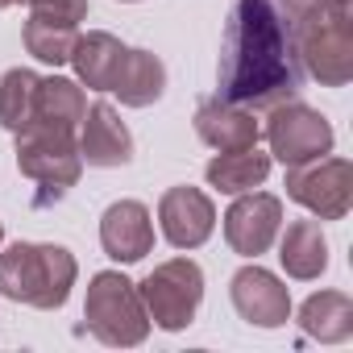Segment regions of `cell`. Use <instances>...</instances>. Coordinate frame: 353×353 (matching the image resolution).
<instances>
[{
  "label": "cell",
  "mask_w": 353,
  "mask_h": 353,
  "mask_svg": "<svg viewBox=\"0 0 353 353\" xmlns=\"http://www.w3.org/2000/svg\"><path fill=\"white\" fill-rule=\"evenodd\" d=\"M229 295H233V307L245 324H258V328H283L291 320V291L279 274H270L266 266H241L229 283Z\"/></svg>",
  "instance_id": "8fae6325"
},
{
  "label": "cell",
  "mask_w": 353,
  "mask_h": 353,
  "mask_svg": "<svg viewBox=\"0 0 353 353\" xmlns=\"http://www.w3.org/2000/svg\"><path fill=\"white\" fill-rule=\"evenodd\" d=\"M0 241H5V225H0Z\"/></svg>",
  "instance_id": "d4e9b609"
},
{
  "label": "cell",
  "mask_w": 353,
  "mask_h": 353,
  "mask_svg": "<svg viewBox=\"0 0 353 353\" xmlns=\"http://www.w3.org/2000/svg\"><path fill=\"white\" fill-rule=\"evenodd\" d=\"M17 166L26 179L38 183L34 208L59 204L83 174L79 158V133L75 129H50V125H30L17 133Z\"/></svg>",
  "instance_id": "277c9868"
},
{
  "label": "cell",
  "mask_w": 353,
  "mask_h": 353,
  "mask_svg": "<svg viewBox=\"0 0 353 353\" xmlns=\"http://www.w3.org/2000/svg\"><path fill=\"white\" fill-rule=\"evenodd\" d=\"M299 328L312 341L341 345L353 336V299L345 291H316L299 303Z\"/></svg>",
  "instance_id": "d6986e66"
},
{
  "label": "cell",
  "mask_w": 353,
  "mask_h": 353,
  "mask_svg": "<svg viewBox=\"0 0 353 353\" xmlns=\"http://www.w3.org/2000/svg\"><path fill=\"white\" fill-rule=\"evenodd\" d=\"M287 196L303 204L316 221H341L353 208V162L324 154V158L287 166Z\"/></svg>",
  "instance_id": "ba28073f"
},
{
  "label": "cell",
  "mask_w": 353,
  "mask_h": 353,
  "mask_svg": "<svg viewBox=\"0 0 353 353\" xmlns=\"http://www.w3.org/2000/svg\"><path fill=\"white\" fill-rule=\"evenodd\" d=\"M274 5H279V13L295 26V21H303V17H312V13H320L324 5H328V0H274Z\"/></svg>",
  "instance_id": "603a6c76"
},
{
  "label": "cell",
  "mask_w": 353,
  "mask_h": 353,
  "mask_svg": "<svg viewBox=\"0 0 353 353\" xmlns=\"http://www.w3.org/2000/svg\"><path fill=\"white\" fill-rule=\"evenodd\" d=\"M216 83L225 100L245 108H274L299 96L303 67L295 54L291 21L274 0H237L221 34Z\"/></svg>",
  "instance_id": "6da1fadb"
},
{
  "label": "cell",
  "mask_w": 353,
  "mask_h": 353,
  "mask_svg": "<svg viewBox=\"0 0 353 353\" xmlns=\"http://www.w3.org/2000/svg\"><path fill=\"white\" fill-rule=\"evenodd\" d=\"M104 345H121L133 349L150 336V316L141 303V291L133 279H125L121 270H100L88 283V299H83V328Z\"/></svg>",
  "instance_id": "5b68a950"
},
{
  "label": "cell",
  "mask_w": 353,
  "mask_h": 353,
  "mask_svg": "<svg viewBox=\"0 0 353 353\" xmlns=\"http://www.w3.org/2000/svg\"><path fill=\"white\" fill-rule=\"evenodd\" d=\"M125 54H129V46H125L117 34H108V30H88V34L75 38L67 63L75 67L79 83H88L92 92H112Z\"/></svg>",
  "instance_id": "9a60e30c"
},
{
  "label": "cell",
  "mask_w": 353,
  "mask_h": 353,
  "mask_svg": "<svg viewBox=\"0 0 353 353\" xmlns=\"http://www.w3.org/2000/svg\"><path fill=\"white\" fill-rule=\"evenodd\" d=\"M283 233V229H279ZM279 262L291 279L299 283H312L328 270V241H324V229L320 221H291L283 241H279Z\"/></svg>",
  "instance_id": "2e32d148"
},
{
  "label": "cell",
  "mask_w": 353,
  "mask_h": 353,
  "mask_svg": "<svg viewBox=\"0 0 353 353\" xmlns=\"http://www.w3.org/2000/svg\"><path fill=\"white\" fill-rule=\"evenodd\" d=\"M100 245L112 262H141L154 250V221L141 200H117L100 216Z\"/></svg>",
  "instance_id": "5bb4252c"
},
{
  "label": "cell",
  "mask_w": 353,
  "mask_h": 353,
  "mask_svg": "<svg viewBox=\"0 0 353 353\" xmlns=\"http://www.w3.org/2000/svg\"><path fill=\"white\" fill-rule=\"evenodd\" d=\"M262 133H266L270 158H279L283 166L324 158V154H332V141H336L328 117L316 112L303 100H283V104L266 108V129Z\"/></svg>",
  "instance_id": "52a82bcc"
},
{
  "label": "cell",
  "mask_w": 353,
  "mask_h": 353,
  "mask_svg": "<svg viewBox=\"0 0 353 353\" xmlns=\"http://www.w3.org/2000/svg\"><path fill=\"white\" fill-rule=\"evenodd\" d=\"M9 5H17V0H0V9H9Z\"/></svg>",
  "instance_id": "cb8c5ba5"
},
{
  "label": "cell",
  "mask_w": 353,
  "mask_h": 353,
  "mask_svg": "<svg viewBox=\"0 0 353 353\" xmlns=\"http://www.w3.org/2000/svg\"><path fill=\"white\" fill-rule=\"evenodd\" d=\"M270 154H262L258 145L250 150H225L216 154L208 166H204V179L208 188H216L221 196H241V192H254L266 183V174H270Z\"/></svg>",
  "instance_id": "e0dca14e"
},
{
  "label": "cell",
  "mask_w": 353,
  "mask_h": 353,
  "mask_svg": "<svg viewBox=\"0 0 353 353\" xmlns=\"http://www.w3.org/2000/svg\"><path fill=\"white\" fill-rule=\"evenodd\" d=\"M30 17H46V21H63V26H79L88 17V0H26Z\"/></svg>",
  "instance_id": "7402d4cb"
},
{
  "label": "cell",
  "mask_w": 353,
  "mask_h": 353,
  "mask_svg": "<svg viewBox=\"0 0 353 353\" xmlns=\"http://www.w3.org/2000/svg\"><path fill=\"white\" fill-rule=\"evenodd\" d=\"M137 291H141L150 324L166 332H183L204 303V270L192 258H170V262H158L137 283Z\"/></svg>",
  "instance_id": "8992f818"
},
{
  "label": "cell",
  "mask_w": 353,
  "mask_h": 353,
  "mask_svg": "<svg viewBox=\"0 0 353 353\" xmlns=\"http://www.w3.org/2000/svg\"><path fill=\"white\" fill-rule=\"evenodd\" d=\"M125 5H137V0H125Z\"/></svg>",
  "instance_id": "484cf974"
},
{
  "label": "cell",
  "mask_w": 353,
  "mask_h": 353,
  "mask_svg": "<svg viewBox=\"0 0 353 353\" xmlns=\"http://www.w3.org/2000/svg\"><path fill=\"white\" fill-rule=\"evenodd\" d=\"M26 50L38 59V63H50V67H63L71 59V46L79 38V26H63V21H46V17H30L26 30Z\"/></svg>",
  "instance_id": "44dd1931"
},
{
  "label": "cell",
  "mask_w": 353,
  "mask_h": 353,
  "mask_svg": "<svg viewBox=\"0 0 353 353\" xmlns=\"http://www.w3.org/2000/svg\"><path fill=\"white\" fill-rule=\"evenodd\" d=\"M166 92V67L158 54L150 50H133L125 54L121 71H117V83H112V96L125 104V108H150L154 100H162Z\"/></svg>",
  "instance_id": "ac0fdd59"
},
{
  "label": "cell",
  "mask_w": 353,
  "mask_h": 353,
  "mask_svg": "<svg viewBox=\"0 0 353 353\" xmlns=\"http://www.w3.org/2000/svg\"><path fill=\"white\" fill-rule=\"evenodd\" d=\"M158 225L174 250H200L216 229V204L200 188H166L158 200Z\"/></svg>",
  "instance_id": "30bf717a"
},
{
  "label": "cell",
  "mask_w": 353,
  "mask_h": 353,
  "mask_svg": "<svg viewBox=\"0 0 353 353\" xmlns=\"http://www.w3.org/2000/svg\"><path fill=\"white\" fill-rule=\"evenodd\" d=\"M79 158H83V166H100V170L133 162V133L125 129L121 112L108 100H96L83 112V121H79Z\"/></svg>",
  "instance_id": "7c38bea8"
},
{
  "label": "cell",
  "mask_w": 353,
  "mask_h": 353,
  "mask_svg": "<svg viewBox=\"0 0 353 353\" xmlns=\"http://www.w3.org/2000/svg\"><path fill=\"white\" fill-rule=\"evenodd\" d=\"M279 229H283V200L270 192H241L237 204L225 212V241L241 258L266 254Z\"/></svg>",
  "instance_id": "9c48e42d"
},
{
  "label": "cell",
  "mask_w": 353,
  "mask_h": 353,
  "mask_svg": "<svg viewBox=\"0 0 353 353\" xmlns=\"http://www.w3.org/2000/svg\"><path fill=\"white\" fill-rule=\"evenodd\" d=\"M79 279V262L67 245L50 241H13L0 254V295L13 303H30L54 312L67 303Z\"/></svg>",
  "instance_id": "7a4b0ae2"
},
{
  "label": "cell",
  "mask_w": 353,
  "mask_h": 353,
  "mask_svg": "<svg viewBox=\"0 0 353 353\" xmlns=\"http://www.w3.org/2000/svg\"><path fill=\"white\" fill-rule=\"evenodd\" d=\"M38 83L42 75L30 71V67H13L0 79V125L9 133H21L34 117V104H38Z\"/></svg>",
  "instance_id": "ffe728a7"
},
{
  "label": "cell",
  "mask_w": 353,
  "mask_h": 353,
  "mask_svg": "<svg viewBox=\"0 0 353 353\" xmlns=\"http://www.w3.org/2000/svg\"><path fill=\"white\" fill-rule=\"evenodd\" d=\"M295 54L303 75L320 88H345L353 79V0H328V5L291 26Z\"/></svg>",
  "instance_id": "3957f363"
},
{
  "label": "cell",
  "mask_w": 353,
  "mask_h": 353,
  "mask_svg": "<svg viewBox=\"0 0 353 353\" xmlns=\"http://www.w3.org/2000/svg\"><path fill=\"white\" fill-rule=\"evenodd\" d=\"M196 133L216 154H225V150H250V145H258L262 125H258L254 108L233 104L225 96H204L196 104Z\"/></svg>",
  "instance_id": "4fadbf2b"
}]
</instances>
